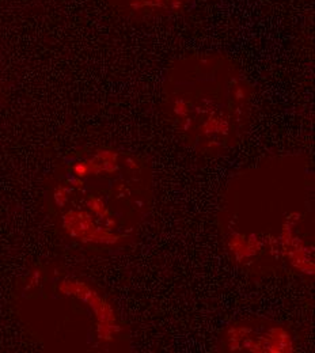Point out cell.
Instances as JSON below:
<instances>
[{"mask_svg":"<svg viewBox=\"0 0 315 353\" xmlns=\"http://www.w3.org/2000/svg\"><path fill=\"white\" fill-rule=\"evenodd\" d=\"M162 97L172 128L203 155H225L250 128L253 88L223 54H193L174 63L165 77Z\"/></svg>","mask_w":315,"mask_h":353,"instance_id":"obj_1","label":"cell"},{"mask_svg":"<svg viewBox=\"0 0 315 353\" xmlns=\"http://www.w3.org/2000/svg\"><path fill=\"white\" fill-rule=\"evenodd\" d=\"M144 162L95 150L67 166L54 200L61 227L83 243L117 245L139 225L150 194Z\"/></svg>","mask_w":315,"mask_h":353,"instance_id":"obj_2","label":"cell"},{"mask_svg":"<svg viewBox=\"0 0 315 353\" xmlns=\"http://www.w3.org/2000/svg\"><path fill=\"white\" fill-rule=\"evenodd\" d=\"M193 0H108L123 18L131 22H158L181 14Z\"/></svg>","mask_w":315,"mask_h":353,"instance_id":"obj_3","label":"cell"},{"mask_svg":"<svg viewBox=\"0 0 315 353\" xmlns=\"http://www.w3.org/2000/svg\"><path fill=\"white\" fill-rule=\"evenodd\" d=\"M0 75H1V68H0Z\"/></svg>","mask_w":315,"mask_h":353,"instance_id":"obj_4","label":"cell"}]
</instances>
